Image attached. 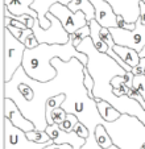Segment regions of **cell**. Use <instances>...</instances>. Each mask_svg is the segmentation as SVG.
<instances>
[{
  "label": "cell",
  "mask_w": 145,
  "mask_h": 149,
  "mask_svg": "<svg viewBox=\"0 0 145 149\" xmlns=\"http://www.w3.org/2000/svg\"><path fill=\"white\" fill-rule=\"evenodd\" d=\"M117 28L132 31V29L136 28V23H128L121 15H117Z\"/></svg>",
  "instance_id": "obj_30"
},
{
  "label": "cell",
  "mask_w": 145,
  "mask_h": 149,
  "mask_svg": "<svg viewBox=\"0 0 145 149\" xmlns=\"http://www.w3.org/2000/svg\"><path fill=\"white\" fill-rule=\"evenodd\" d=\"M114 50L120 56V58L123 59L124 62H127L129 66L135 68L136 65H139L140 56H139V52L137 50H135V49H132V48H128V46H121V45H115Z\"/></svg>",
  "instance_id": "obj_16"
},
{
  "label": "cell",
  "mask_w": 145,
  "mask_h": 149,
  "mask_svg": "<svg viewBox=\"0 0 145 149\" xmlns=\"http://www.w3.org/2000/svg\"><path fill=\"white\" fill-rule=\"evenodd\" d=\"M70 1L71 0H34L33 3H32V8L38 15V20H40L41 26L44 29H47L52 25V21L46 17V15H47V12L50 11L52 6L56 3H62L65 6H67Z\"/></svg>",
  "instance_id": "obj_11"
},
{
  "label": "cell",
  "mask_w": 145,
  "mask_h": 149,
  "mask_svg": "<svg viewBox=\"0 0 145 149\" xmlns=\"http://www.w3.org/2000/svg\"><path fill=\"white\" fill-rule=\"evenodd\" d=\"M124 81L127 82V86L128 87H131V86H133V78H135V75H133V73L132 71H127L125 74H124Z\"/></svg>",
  "instance_id": "obj_33"
},
{
  "label": "cell",
  "mask_w": 145,
  "mask_h": 149,
  "mask_svg": "<svg viewBox=\"0 0 145 149\" xmlns=\"http://www.w3.org/2000/svg\"><path fill=\"white\" fill-rule=\"evenodd\" d=\"M4 28H7L12 34H13L15 37H17L19 40H20V37H21V34H22V31H24V29H20V28H17V26H13V25H6Z\"/></svg>",
  "instance_id": "obj_32"
},
{
  "label": "cell",
  "mask_w": 145,
  "mask_h": 149,
  "mask_svg": "<svg viewBox=\"0 0 145 149\" xmlns=\"http://www.w3.org/2000/svg\"><path fill=\"white\" fill-rule=\"evenodd\" d=\"M56 149H59V148H58V146H57V148H56Z\"/></svg>",
  "instance_id": "obj_38"
},
{
  "label": "cell",
  "mask_w": 145,
  "mask_h": 149,
  "mask_svg": "<svg viewBox=\"0 0 145 149\" xmlns=\"http://www.w3.org/2000/svg\"><path fill=\"white\" fill-rule=\"evenodd\" d=\"M46 17L52 21V25L44 29L40 24V20L36 19L33 25V33L36 34L40 44H67L70 41V34L63 28L59 19H57L52 12H47Z\"/></svg>",
  "instance_id": "obj_6"
},
{
  "label": "cell",
  "mask_w": 145,
  "mask_h": 149,
  "mask_svg": "<svg viewBox=\"0 0 145 149\" xmlns=\"http://www.w3.org/2000/svg\"><path fill=\"white\" fill-rule=\"evenodd\" d=\"M49 12H52L57 19H59V21L62 23L63 28L66 29L69 34H72L75 31H78L79 28L89 24V21L86 19V15L82 11L72 12L69 7L62 3L53 4Z\"/></svg>",
  "instance_id": "obj_8"
},
{
  "label": "cell",
  "mask_w": 145,
  "mask_h": 149,
  "mask_svg": "<svg viewBox=\"0 0 145 149\" xmlns=\"http://www.w3.org/2000/svg\"><path fill=\"white\" fill-rule=\"evenodd\" d=\"M67 7H69L72 12L82 11L86 15V19L89 23L91 20L95 19V8L90 0H71V1L67 4Z\"/></svg>",
  "instance_id": "obj_15"
},
{
  "label": "cell",
  "mask_w": 145,
  "mask_h": 149,
  "mask_svg": "<svg viewBox=\"0 0 145 149\" xmlns=\"http://www.w3.org/2000/svg\"><path fill=\"white\" fill-rule=\"evenodd\" d=\"M17 20H20L22 24H25L26 28L29 29H33V25H34V21H36V19H38V17H34L32 16V15H21V16H15Z\"/></svg>",
  "instance_id": "obj_27"
},
{
  "label": "cell",
  "mask_w": 145,
  "mask_h": 149,
  "mask_svg": "<svg viewBox=\"0 0 145 149\" xmlns=\"http://www.w3.org/2000/svg\"><path fill=\"white\" fill-rule=\"evenodd\" d=\"M109 31L116 45L128 46L137 52H140L145 46V25L140 19L136 21V28L132 31L121 28H109Z\"/></svg>",
  "instance_id": "obj_7"
},
{
  "label": "cell",
  "mask_w": 145,
  "mask_h": 149,
  "mask_svg": "<svg viewBox=\"0 0 145 149\" xmlns=\"http://www.w3.org/2000/svg\"><path fill=\"white\" fill-rule=\"evenodd\" d=\"M74 57L84 66L89 62V57L79 52L71 40L67 44H40L33 49H25L21 66L31 78L40 82H47L57 75V70L52 63L54 58H61L67 62Z\"/></svg>",
  "instance_id": "obj_2"
},
{
  "label": "cell",
  "mask_w": 145,
  "mask_h": 149,
  "mask_svg": "<svg viewBox=\"0 0 145 149\" xmlns=\"http://www.w3.org/2000/svg\"><path fill=\"white\" fill-rule=\"evenodd\" d=\"M95 8V20L103 28H117V15L106 0H90Z\"/></svg>",
  "instance_id": "obj_10"
},
{
  "label": "cell",
  "mask_w": 145,
  "mask_h": 149,
  "mask_svg": "<svg viewBox=\"0 0 145 149\" xmlns=\"http://www.w3.org/2000/svg\"><path fill=\"white\" fill-rule=\"evenodd\" d=\"M89 25H90V29H91L90 37H91V40H92V44H94L95 49L99 50L100 53H107V50H108V45L103 41V38H102V36H100L102 25L95 19L90 21Z\"/></svg>",
  "instance_id": "obj_13"
},
{
  "label": "cell",
  "mask_w": 145,
  "mask_h": 149,
  "mask_svg": "<svg viewBox=\"0 0 145 149\" xmlns=\"http://www.w3.org/2000/svg\"><path fill=\"white\" fill-rule=\"evenodd\" d=\"M83 82H84V86H86L87 91H89V95L94 99V86H95V81L92 78V75L90 74L89 69L87 66L83 68Z\"/></svg>",
  "instance_id": "obj_24"
},
{
  "label": "cell",
  "mask_w": 145,
  "mask_h": 149,
  "mask_svg": "<svg viewBox=\"0 0 145 149\" xmlns=\"http://www.w3.org/2000/svg\"><path fill=\"white\" fill-rule=\"evenodd\" d=\"M111 84L114 87V94L116 96L128 95V86H127V82L124 81L123 75H116L115 78H112Z\"/></svg>",
  "instance_id": "obj_19"
},
{
  "label": "cell",
  "mask_w": 145,
  "mask_h": 149,
  "mask_svg": "<svg viewBox=\"0 0 145 149\" xmlns=\"http://www.w3.org/2000/svg\"><path fill=\"white\" fill-rule=\"evenodd\" d=\"M141 149H145V143L142 144V146H141Z\"/></svg>",
  "instance_id": "obj_37"
},
{
  "label": "cell",
  "mask_w": 145,
  "mask_h": 149,
  "mask_svg": "<svg viewBox=\"0 0 145 149\" xmlns=\"http://www.w3.org/2000/svg\"><path fill=\"white\" fill-rule=\"evenodd\" d=\"M95 139H96V143L99 144V146L102 149H107L111 145H114V141H112L111 136L107 132L106 127L103 124H99L96 127V130H95Z\"/></svg>",
  "instance_id": "obj_17"
},
{
  "label": "cell",
  "mask_w": 145,
  "mask_h": 149,
  "mask_svg": "<svg viewBox=\"0 0 145 149\" xmlns=\"http://www.w3.org/2000/svg\"><path fill=\"white\" fill-rule=\"evenodd\" d=\"M4 56H3V81L8 82L12 79L17 69L22 65V58L26 46L15 37L7 28H4Z\"/></svg>",
  "instance_id": "obj_4"
},
{
  "label": "cell",
  "mask_w": 145,
  "mask_h": 149,
  "mask_svg": "<svg viewBox=\"0 0 145 149\" xmlns=\"http://www.w3.org/2000/svg\"><path fill=\"white\" fill-rule=\"evenodd\" d=\"M3 139L4 149H44L46 145L54 143V141H50V143L40 144L29 140L26 132L15 127L11 123V120L7 119L6 116L3 119Z\"/></svg>",
  "instance_id": "obj_5"
},
{
  "label": "cell",
  "mask_w": 145,
  "mask_h": 149,
  "mask_svg": "<svg viewBox=\"0 0 145 149\" xmlns=\"http://www.w3.org/2000/svg\"><path fill=\"white\" fill-rule=\"evenodd\" d=\"M128 95L131 96L132 99H135V100H137L140 104H141V107L145 110V99L142 98V95L139 93V91L136 90V88L133 87V86H131V87H128Z\"/></svg>",
  "instance_id": "obj_29"
},
{
  "label": "cell",
  "mask_w": 145,
  "mask_h": 149,
  "mask_svg": "<svg viewBox=\"0 0 145 149\" xmlns=\"http://www.w3.org/2000/svg\"><path fill=\"white\" fill-rule=\"evenodd\" d=\"M90 33H91V29H90V25L87 24V25L79 28L78 31H75L72 34H70V40H71L72 44H74V46L77 48V46H78L86 37H90Z\"/></svg>",
  "instance_id": "obj_21"
},
{
  "label": "cell",
  "mask_w": 145,
  "mask_h": 149,
  "mask_svg": "<svg viewBox=\"0 0 145 149\" xmlns=\"http://www.w3.org/2000/svg\"><path fill=\"white\" fill-rule=\"evenodd\" d=\"M20 41L26 46V49H33V48H36V46L40 45L36 34L33 33V29H29V28L22 31V34H21V37H20Z\"/></svg>",
  "instance_id": "obj_20"
},
{
  "label": "cell",
  "mask_w": 145,
  "mask_h": 149,
  "mask_svg": "<svg viewBox=\"0 0 145 149\" xmlns=\"http://www.w3.org/2000/svg\"><path fill=\"white\" fill-rule=\"evenodd\" d=\"M144 75H145V73H144Z\"/></svg>",
  "instance_id": "obj_39"
},
{
  "label": "cell",
  "mask_w": 145,
  "mask_h": 149,
  "mask_svg": "<svg viewBox=\"0 0 145 149\" xmlns=\"http://www.w3.org/2000/svg\"><path fill=\"white\" fill-rule=\"evenodd\" d=\"M140 20L145 25V1H140Z\"/></svg>",
  "instance_id": "obj_34"
},
{
  "label": "cell",
  "mask_w": 145,
  "mask_h": 149,
  "mask_svg": "<svg viewBox=\"0 0 145 149\" xmlns=\"http://www.w3.org/2000/svg\"><path fill=\"white\" fill-rule=\"evenodd\" d=\"M26 136H28L29 140L36 141V143L44 144V143H50L53 141L50 139V136L47 135L46 131H40V130H33L31 132H26Z\"/></svg>",
  "instance_id": "obj_22"
},
{
  "label": "cell",
  "mask_w": 145,
  "mask_h": 149,
  "mask_svg": "<svg viewBox=\"0 0 145 149\" xmlns=\"http://www.w3.org/2000/svg\"><path fill=\"white\" fill-rule=\"evenodd\" d=\"M74 132H75L79 137L86 139V140H87V137H89V135H90L89 128H87L83 123H81V121H78V123L75 124V127H74Z\"/></svg>",
  "instance_id": "obj_28"
},
{
  "label": "cell",
  "mask_w": 145,
  "mask_h": 149,
  "mask_svg": "<svg viewBox=\"0 0 145 149\" xmlns=\"http://www.w3.org/2000/svg\"><path fill=\"white\" fill-rule=\"evenodd\" d=\"M132 73H133L135 77L144 75V73H145V58H140L139 65H136L133 69H132Z\"/></svg>",
  "instance_id": "obj_31"
},
{
  "label": "cell",
  "mask_w": 145,
  "mask_h": 149,
  "mask_svg": "<svg viewBox=\"0 0 145 149\" xmlns=\"http://www.w3.org/2000/svg\"><path fill=\"white\" fill-rule=\"evenodd\" d=\"M107 149H120L119 146H116V145H111L109 148H107Z\"/></svg>",
  "instance_id": "obj_36"
},
{
  "label": "cell",
  "mask_w": 145,
  "mask_h": 149,
  "mask_svg": "<svg viewBox=\"0 0 145 149\" xmlns=\"http://www.w3.org/2000/svg\"><path fill=\"white\" fill-rule=\"evenodd\" d=\"M133 87L145 99V75H137L133 78Z\"/></svg>",
  "instance_id": "obj_26"
},
{
  "label": "cell",
  "mask_w": 145,
  "mask_h": 149,
  "mask_svg": "<svg viewBox=\"0 0 145 149\" xmlns=\"http://www.w3.org/2000/svg\"><path fill=\"white\" fill-rule=\"evenodd\" d=\"M139 56H140V58H145V46L139 52Z\"/></svg>",
  "instance_id": "obj_35"
},
{
  "label": "cell",
  "mask_w": 145,
  "mask_h": 149,
  "mask_svg": "<svg viewBox=\"0 0 145 149\" xmlns=\"http://www.w3.org/2000/svg\"><path fill=\"white\" fill-rule=\"evenodd\" d=\"M65 99H66V95L65 94H59V95H56V96H52L46 100V120L47 123L50 124V120H52V111L56 110L58 107H62Z\"/></svg>",
  "instance_id": "obj_18"
},
{
  "label": "cell",
  "mask_w": 145,
  "mask_h": 149,
  "mask_svg": "<svg viewBox=\"0 0 145 149\" xmlns=\"http://www.w3.org/2000/svg\"><path fill=\"white\" fill-rule=\"evenodd\" d=\"M4 6L8 8L9 13L13 16H21V15H32L38 17L37 12L32 8V3L34 0H3Z\"/></svg>",
  "instance_id": "obj_12"
},
{
  "label": "cell",
  "mask_w": 145,
  "mask_h": 149,
  "mask_svg": "<svg viewBox=\"0 0 145 149\" xmlns=\"http://www.w3.org/2000/svg\"><path fill=\"white\" fill-rule=\"evenodd\" d=\"M67 116V112L63 110L62 107H58L56 110L52 111V120H50V124H61L62 121L65 120V118ZM49 124V125H50Z\"/></svg>",
  "instance_id": "obj_25"
},
{
  "label": "cell",
  "mask_w": 145,
  "mask_h": 149,
  "mask_svg": "<svg viewBox=\"0 0 145 149\" xmlns=\"http://www.w3.org/2000/svg\"><path fill=\"white\" fill-rule=\"evenodd\" d=\"M78 121H79V119L77 118L74 113H67L65 120L62 121L61 124H58V125L65 132H71V131H74V127H75V124L78 123Z\"/></svg>",
  "instance_id": "obj_23"
},
{
  "label": "cell",
  "mask_w": 145,
  "mask_h": 149,
  "mask_svg": "<svg viewBox=\"0 0 145 149\" xmlns=\"http://www.w3.org/2000/svg\"><path fill=\"white\" fill-rule=\"evenodd\" d=\"M96 103H98V110L100 116L107 121H115L116 119H119L120 116L123 113L117 111L116 108L112 106L111 103H108L107 100H103V99H99V98H95Z\"/></svg>",
  "instance_id": "obj_14"
},
{
  "label": "cell",
  "mask_w": 145,
  "mask_h": 149,
  "mask_svg": "<svg viewBox=\"0 0 145 149\" xmlns=\"http://www.w3.org/2000/svg\"><path fill=\"white\" fill-rule=\"evenodd\" d=\"M3 110H4V116L7 119L11 120V123L15 127L20 128L24 132H31V131L36 130L33 121H31L28 118H25V115L21 112V110L19 108L16 103L9 98H4L3 100Z\"/></svg>",
  "instance_id": "obj_9"
},
{
  "label": "cell",
  "mask_w": 145,
  "mask_h": 149,
  "mask_svg": "<svg viewBox=\"0 0 145 149\" xmlns=\"http://www.w3.org/2000/svg\"><path fill=\"white\" fill-rule=\"evenodd\" d=\"M77 49L89 57L86 66L95 81L94 99L99 98L107 100L121 113L137 116L145 124V110L139 102L132 99L129 95L116 96L114 94V87L111 84L112 78L116 75H124L127 73L125 69L121 68L109 54L96 50L91 37H86L77 46Z\"/></svg>",
  "instance_id": "obj_1"
},
{
  "label": "cell",
  "mask_w": 145,
  "mask_h": 149,
  "mask_svg": "<svg viewBox=\"0 0 145 149\" xmlns=\"http://www.w3.org/2000/svg\"><path fill=\"white\" fill-rule=\"evenodd\" d=\"M114 145L120 149H141L145 143V124L137 116L123 113L115 121L103 124Z\"/></svg>",
  "instance_id": "obj_3"
}]
</instances>
